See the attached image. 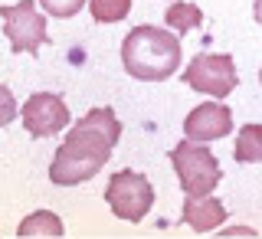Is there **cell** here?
<instances>
[{
  "instance_id": "cell-1",
  "label": "cell",
  "mask_w": 262,
  "mask_h": 239,
  "mask_svg": "<svg viewBox=\"0 0 262 239\" xmlns=\"http://www.w3.org/2000/svg\"><path fill=\"white\" fill-rule=\"evenodd\" d=\"M180 59H184V49H180V39L170 36L167 30L158 27H135L121 43V62H125V72L141 82H161L170 79L180 69Z\"/></svg>"
},
{
  "instance_id": "cell-2",
  "label": "cell",
  "mask_w": 262,
  "mask_h": 239,
  "mask_svg": "<svg viewBox=\"0 0 262 239\" xmlns=\"http://www.w3.org/2000/svg\"><path fill=\"white\" fill-rule=\"evenodd\" d=\"M170 164L177 170V180L184 187V193H213L223 177V167H220L216 154L210 151L207 144L196 141H180L177 147H170Z\"/></svg>"
},
{
  "instance_id": "cell-3",
  "label": "cell",
  "mask_w": 262,
  "mask_h": 239,
  "mask_svg": "<svg viewBox=\"0 0 262 239\" xmlns=\"http://www.w3.org/2000/svg\"><path fill=\"white\" fill-rule=\"evenodd\" d=\"M105 203L112 207V213L125 223H141L147 216V210L154 207V187L144 174L135 170H115L105 187Z\"/></svg>"
},
{
  "instance_id": "cell-4",
  "label": "cell",
  "mask_w": 262,
  "mask_h": 239,
  "mask_svg": "<svg viewBox=\"0 0 262 239\" xmlns=\"http://www.w3.org/2000/svg\"><path fill=\"white\" fill-rule=\"evenodd\" d=\"M184 82L200 95L226 98L239 85V76H236V62L229 53H196L184 69Z\"/></svg>"
},
{
  "instance_id": "cell-5",
  "label": "cell",
  "mask_w": 262,
  "mask_h": 239,
  "mask_svg": "<svg viewBox=\"0 0 262 239\" xmlns=\"http://www.w3.org/2000/svg\"><path fill=\"white\" fill-rule=\"evenodd\" d=\"M0 20H4V36L10 39L13 53L36 56L39 46L46 43V16L33 7V0L0 7Z\"/></svg>"
},
{
  "instance_id": "cell-6",
  "label": "cell",
  "mask_w": 262,
  "mask_h": 239,
  "mask_svg": "<svg viewBox=\"0 0 262 239\" xmlns=\"http://www.w3.org/2000/svg\"><path fill=\"white\" fill-rule=\"evenodd\" d=\"M102 154L89 151V147L82 144H72V141H62L56 147L53 154V167H49V180H53L56 187H76V184H85V180H92L98 170L105 167Z\"/></svg>"
},
{
  "instance_id": "cell-7",
  "label": "cell",
  "mask_w": 262,
  "mask_h": 239,
  "mask_svg": "<svg viewBox=\"0 0 262 239\" xmlns=\"http://www.w3.org/2000/svg\"><path fill=\"white\" fill-rule=\"evenodd\" d=\"M118 138H121V121L115 118V112L105 105V108H92L89 115H82L79 125H72V131L66 135V141L82 144V147H89V151L102 154V158H112Z\"/></svg>"
},
{
  "instance_id": "cell-8",
  "label": "cell",
  "mask_w": 262,
  "mask_h": 239,
  "mask_svg": "<svg viewBox=\"0 0 262 239\" xmlns=\"http://www.w3.org/2000/svg\"><path fill=\"white\" fill-rule=\"evenodd\" d=\"M20 118H23V128H27L30 138H53L69 125V108H66L62 95L36 92V95L27 98Z\"/></svg>"
},
{
  "instance_id": "cell-9",
  "label": "cell",
  "mask_w": 262,
  "mask_h": 239,
  "mask_svg": "<svg viewBox=\"0 0 262 239\" xmlns=\"http://www.w3.org/2000/svg\"><path fill=\"white\" fill-rule=\"evenodd\" d=\"M233 131V112L220 102H203L184 118V135L190 141H220Z\"/></svg>"
},
{
  "instance_id": "cell-10",
  "label": "cell",
  "mask_w": 262,
  "mask_h": 239,
  "mask_svg": "<svg viewBox=\"0 0 262 239\" xmlns=\"http://www.w3.org/2000/svg\"><path fill=\"white\" fill-rule=\"evenodd\" d=\"M184 220L193 233H210L226 220V207L210 193H187L184 197Z\"/></svg>"
},
{
  "instance_id": "cell-11",
  "label": "cell",
  "mask_w": 262,
  "mask_h": 239,
  "mask_svg": "<svg viewBox=\"0 0 262 239\" xmlns=\"http://www.w3.org/2000/svg\"><path fill=\"white\" fill-rule=\"evenodd\" d=\"M66 233V226H62V220L56 216L53 210H36V213H30L27 220H23L20 226H16V236H46V239H59Z\"/></svg>"
},
{
  "instance_id": "cell-12",
  "label": "cell",
  "mask_w": 262,
  "mask_h": 239,
  "mask_svg": "<svg viewBox=\"0 0 262 239\" xmlns=\"http://www.w3.org/2000/svg\"><path fill=\"white\" fill-rule=\"evenodd\" d=\"M236 164H256L262 161V125H243L233 144Z\"/></svg>"
},
{
  "instance_id": "cell-13",
  "label": "cell",
  "mask_w": 262,
  "mask_h": 239,
  "mask_svg": "<svg viewBox=\"0 0 262 239\" xmlns=\"http://www.w3.org/2000/svg\"><path fill=\"white\" fill-rule=\"evenodd\" d=\"M164 20H167L170 30H177L180 36H184V33H190L203 23V10L196 4H180V0H174V4L164 10Z\"/></svg>"
},
{
  "instance_id": "cell-14",
  "label": "cell",
  "mask_w": 262,
  "mask_h": 239,
  "mask_svg": "<svg viewBox=\"0 0 262 239\" xmlns=\"http://www.w3.org/2000/svg\"><path fill=\"white\" fill-rule=\"evenodd\" d=\"M89 10L98 23H118L131 13V0H89Z\"/></svg>"
},
{
  "instance_id": "cell-15",
  "label": "cell",
  "mask_w": 262,
  "mask_h": 239,
  "mask_svg": "<svg viewBox=\"0 0 262 239\" xmlns=\"http://www.w3.org/2000/svg\"><path fill=\"white\" fill-rule=\"evenodd\" d=\"M43 4V10L49 16H56V20H69V16H76L82 7H85V0H39Z\"/></svg>"
},
{
  "instance_id": "cell-16",
  "label": "cell",
  "mask_w": 262,
  "mask_h": 239,
  "mask_svg": "<svg viewBox=\"0 0 262 239\" xmlns=\"http://www.w3.org/2000/svg\"><path fill=\"white\" fill-rule=\"evenodd\" d=\"M16 118V98L7 85H0V128H7Z\"/></svg>"
},
{
  "instance_id": "cell-17",
  "label": "cell",
  "mask_w": 262,
  "mask_h": 239,
  "mask_svg": "<svg viewBox=\"0 0 262 239\" xmlns=\"http://www.w3.org/2000/svg\"><path fill=\"white\" fill-rule=\"evenodd\" d=\"M252 10H256V23L262 27V0H256V4H252Z\"/></svg>"
},
{
  "instance_id": "cell-18",
  "label": "cell",
  "mask_w": 262,
  "mask_h": 239,
  "mask_svg": "<svg viewBox=\"0 0 262 239\" xmlns=\"http://www.w3.org/2000/svg\"><path fill=\"white\" fill-rule=\"evenodd\" d=\"M259 82H262V72H259Z\"/></svg>"
}]
</instances>
